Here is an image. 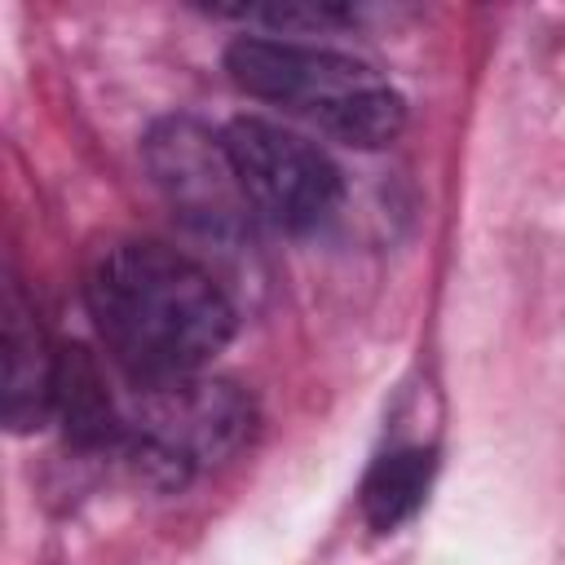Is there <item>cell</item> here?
<instances>
[{"instance_id": "1", "label": "cell", "mask_w": 565, "mask_h": 565, "mask_svg": "<svg viewBox=\"0 0 565 565\" xmlns=\"http://www.w3.org/2000/svg\"><path fill=\"white\" fill-rule=\"evenodd\" d=\"M84 300L110 362L132 384L199 375L238 327L216 278L150 238L110 243L88 269Z\"/></svg>"}, {"instance_id": "2", "label": "cell", "mask_w": 565, "mask_h": 565, "mask_svg": "<svg viewBox=\"0 0 565 565\" xmlns=\"http://www.w3.org/2000/svg\"><path fill=\"white\" fill-rule=\"evenodd\" d=\"M230 79L260 102H274L344 146L380 150L406 128V97L353 53L274 35H238L225 49Z\"/></svg>"}, {"instance_id": "3", "label": "cell", "mask_w": 565, "mask_h": 565, "mask_svg": "<svg viewBox=\"0 0 565 565\" xmlns=\"http://www.w3.org/2000/svg\"><path fill=\"white\" fill-rule=\"evenodd\" d=\"M119 397V455L159 490H181L194 477L234 459L252 428L256 402L247 388L221 375H181L132 384Z\"/></svg>"}, {"instance_id": "4", "label": "cell", "mask_w": 565, "mask_h": 565, "mask_svg": "<svg viewBox=\"0 0 565 565\" xmlns=\"http://www.w3.org/2000/svg\"><path fill=\"white\" fill-rule=\"evenodd\" d=\"M221 137L230 146L234 172L243 181V194L256 221L282 234H305V230H318L340 207L344 177L331 163V154L309 137L260 115L230 119Z\"/></svg>"}, {"instance_id": "5", "label": "cell", "mask_w": 565, "mask_h": 565, "mask_svg": "<svg viewBox=\"0 0 565 565\" xmlns=\"http://www.w3.org/2000/svg\"><path fill=\"white\" fill-rule=\"evenodd\" d=\"M146 172L163 203L203 238L234 243L252 230V203L234 172L230 146L221 132L203 128L190 115L159 119L141 141Z\"/></svg>"}, {"instance_id": "6", "label": "cell", "mask_w": 565, "mask_h": 565, "mask_svg": "<svg viewBox=\"0 0 565 565\" xmlns=\"http://www.w3.org/2000/svg\"><path fill=\"white\" fill-rule=\"evenodd\" d=\"M4 424L9 433H35L57 402V349L49 344L35 305L22 282H4Z\"/></svg>"}, {"instance_id": "7", "label": "cell", "mask_w": 565, "mask_h": 565, "mask_svg": "<svg viewBox=\"0 0 565 565\" xmlns=\"http://www.w3.org/2000/svg\"><path fill=\"white\" fill-rule=\"evenodd\" d=\"M437 472V450L433 446H397L388 455H380L362 481V516L375 534H393L397 525H406L433 486Z\"/></svg>"}, {"instance_id": "8", "label": "cell", "mask_w": 565, "mask_h": 565, "mask_svg": "<svg viewBox=\"0 0 565 565\" xmlns=\"http://www.w3.org/2000/svg\"><path fill=\"white\" fill-rule=\"evenodd\" d=\"M216 13H221V18H238V22H256V26H269V31H282V35H296V31H335V26L353 22V9L331 4V0L230 4V9H216Z\"/></svg>"}]
</instances>
